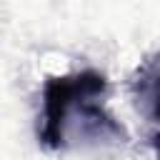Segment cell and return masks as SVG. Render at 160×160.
Instances as JSON below:
<instances>
[{
	"label": "cell",
	"mask_w": 160,
	"mask_h": 160,
	"mask_svg": "<svg viewBox=\"0 0 160 160\" xmlns=\"http://www.w3.org/2000/svg\"><path fill=\"white\" fill-rule=\"evenodd\" d=\"M108 90V78L98 70H80L70 75L48 78L42 85V125L38 138L45 148H65V120L70 110L88 98H100Z\"/></svg>",
	"instance_id": "6da1fadb"
},
{
	"label": "cell",
	"mask_w": 160,
	"mask_h": 160,
	"mask_svg": "<svg viewBox=\"0 0 160 160\" xmlns=\"http://www.w3.org/2000/svg\"><path fill=\"white\" fill-rule=\"evenodd\" d=\"M155 85H158V62H155V55H150L140 70H138V78L132 80V90H135V98H138V105H148V120L155 122Z\"/></svg>",
	"instance_id": "7a4b0ae2"
}]
</instances>
